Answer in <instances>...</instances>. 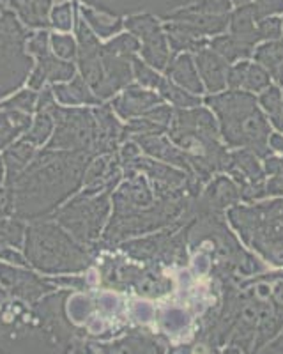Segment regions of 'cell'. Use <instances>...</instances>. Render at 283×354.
<instances>
[{
  "mask_svg": "<svg viewBox=\"0 0 283 354\" xmlns=\"http://www.w3.org/2000/svg\"><path fill=\"white\" fill-rule=\"evenodd\" d=\"M219 119V133L231 147L248 149L260 158L271 154V128L251 93L228 91L206 97Z\"/></svg>",
  "mask_w": 283,
  "mask_h": 354,
  "instance_id": "cell-1",
  "label": "cell"
},
{
  "mask_svg": "<svg viewBox=\"0 0 283 354\" xmlns=\"http://www.w3.org/2000/svg\"><path fill=\"white\" fill-rule=\"evenodd\" d=\"M232 225L241 238L271 264L283 266V201L228 211Z\"/></svg>",
  "mask_w": 283,
  "mask_h": 354,
  "instance_id": "cell-2",
  "label": "cell"
},
{
  "mask_svg": "<svg viewBox=\"0 0 283 354\" xmlns=\"http://www.w3.org/2000/svg\"><path fill=\"white\" fill-rule=\"evenodd\" d=\"M241 201V189L232 181L231 177L216 176L211 181L204 195L198 198V214L216 213L228 205H234Z\"/></svg>",
  "mask_w": 283,
  "mask_h": 354,
  "instance_id": "cell-3",
  "label": "cell"
},
{
  "mask_svg": "<svg viewBox=\"0 0 283 354\" xmlns=\"http://www.w3.org/2000/svg\"><path fill=\"white\" fill-rule=\"evenodd\" d=\"M197 68L200 80H202L204 88H207L209 93L218 94L226 88V77H228V62L219 57L215 50L204 48L197 53Z\"/></svg>",
  "mask_w": 283,
  "mask_h": 354,
  "instance_id": "cell-4",
  "label": "cell"
},
{
  "mask_svg": "<svg viewBox=\"0 0 283 354\" xmlns=\"http://www.w3.org/2000/svg\"><path fill=\"white\" fill-rule=\"evenodd\" d=\"M255 21L257 20L253 17V8H251V4L241 6L231 17V21H228L232 36L255 46L260 41L259 30L255 27Z\"/></svg>",
  "mask_w": 283,
  "mask_h": 354,
  "instance_id": "cell-5",
  "label": "cell"
},
{
  "mask_svg": "<svg viewBox=\"0 0 283 354\" xmlns=\"http://www.w3.org/2000/svg\"><path fill=\"white\" fill-rule=\"evenodd\" d=\"M168 73L174 77V80L177 82V84H181L186 91L197 94V96H200V94L206 91L202 80H200V75H198V71L195 69L193 59H191L190 55L179 57L177 62L174 64V68L170 69Z\"/></svg>",
  "mask_w": 283,
  "mask_h": 354,
  "instance_id": "cell-6",
  "label": "cell"
},
{
  "mask_svg": "<svg viewBox=\"0 0 283 354\" xmlns=\"http://www.w3.org/2000/svg\"><path fill=\"white\" fill-rule=\"evenodd\" d=\"M211 50H215L219 57H223L228 64L241 59H248L253 55V46L234 36H219L209 43Z\"/></svg>",
  "mask_w": 283,
  "mask_h": 354,
  "instance_id": "cell-7",
  "label": "cell"
},
{
  "mask_svg": "<svg viewBox=\"0 0 283 354\" xmlns=\"http://www.w3.org/2000/svg\"><path fill=\"white\" fill-rule=\"evenodd\" d=\"M253 57L255 62L262 66V68L273 77L276 73V69L283 64V41L275 39L262 44V46H259V48L255 50Z\"/></svg>",
  "mask_w": 283,
  "mask_h": 354,
  "instance_id": "cell-8",
  "label": "cell"
},
{
  "mask_svg": "<svg viewBox=\"0 0 283 354\" xmlns=\"http://www.w3.org/2000/svg\"><path fill=\"white\" fill-rule=\"evenodd\" d=\"M271 75L260 64H250L243 88L246 93H262L271 85Z\"/></svg>",
  "mask_w": 283,
  "mask_h": 354,
  "instance_id": "cell-9",
  "label": "cell"
},
{
  "mask_svg": "<svg viewBox=\"0 0 283 354\" xmlns=\"http://www.w3.org/2000/svg\"><path fill=\"white\" fill-rule=\"evenodd\" d=\"M259 103L267 115H275L283 109V93L276 85H269L259 97Z\"/></svg>",
  "mask_w": 283,
  "mask_h": 354,
  "instance_id": "cell-10",
  "label": "cell"
},
{
  "mask_svg": "<svg viewBox=\"0 0 283 354\" xmlns=\"http://www.w3.org/2000/svg\"><path fill=\"white\" fill-rule=\"evenodd\" d=\"M165 94L170 97V101L174 105L181 106V109H188V106H200V96H193L190 93H184L182 88L175 87V85H165Z\"/></svg>",
  "mask_w": 283,
  "mask_h": 354,
  "instance_id": "cell-11",
  "label": "cell"
},
{
  "mask_svg": "<svg viewBox=\"0 0 283 354\" xmlns=\"http://www.w3.org/2000/svg\"><path fill=\"white\" fill-rule=\"evenodd\" d=\"M251 8H253L255 20L262 21L273 15L283 12V0H255Z\"/></svg>",
  "mask_w": 283,
  "mask_h": 354,
  "instance_id": "cell-12",
  "label": "cell"
},
{
  "mask_svg": "<svg viewBox=\"0 0 283 354\" xmlns=\"http://www.w3.org/2000/svg\"><path fill=\"white\" fill-rule=\"evenodd\" d=\"M248 68H250V62L239 61L237 64L232 66V68L228 69V77H226V85L231 87V91H239V88H243L244 80H246Z\"/></svg>",
  "mask_w": 283,
  "mask_h": 354,
  "instance_id": "cell-13",
  "label": "cell"
},
{
  "mask_svg": "<svg viewBox=\"0 0 283 354\" xmlns=\"http://www.w3.org/2000/svg\"><path fill=\"white\" fill-rule=\"evenodd\" d=\"M257 30H259L260 39H280L283 32V24L278 18H266V20L259 21L257 25Z\"/></svg>",
  "mask_w": 283,
  "mask_h": 354,
  "instance_id": "cell-14",
  "label": "cell"
},
{
  "mask_svg": "<svg viewBox=\"0 0 283 354\" xmlns=\"http://www.w3.org/2000/svg\"><path fill=\"white\" fill-rule=\"evenodd\" d=\"M267 195H283V172L271 176V179L266 183Z\"/></svg>",
  "mask_w": 283,
  "mask_h": 354,
  "instance_id": "cell-15",
  "label": "cell"
},
{
  "mask_svg": "<svg viewBox=\"0 0 283 354\" xmlns=\"http://www.w3.org/2000/svg\"><path fill=\"white\" fill-rule=\"evenodd\" d=\"M168 319H172V322H168V326L172 328V330H182V328L188 324L186 314L181 312V310H172L168 314Z\"/></svg>",
  "mask_w": 283,
  "mask_h": 354,
  "instance_id": "cell-16",
  "label": "cell"
},
{
  "mask_svg": "<svg viewBox=\"0 0 283 354\" xmlns=\"http://www.w3.org/2000/svg\"><path fill=\"white\" fill-rule=\"evenodd\" d=\"M269 147H271V151L283 154V135H280V133L271 135V137H269Z\"/></svg>",
  "mask_w": 283,
  "mask_h": 354,
  "instance_id": "cell-17",
  "label": "cell"
},
{
  "mask_svg": "<svg viewBox=\"0 0 283 354\" xmlns=\"http://www.w3.org/2000/svg\"><path fill=\"white\" fill-rule=\"evenodd\" d=\"M269 121H271V124L275 126L280 133H283V109L280 110L278 113H275V115L269 117Z\"/></svg>",
  "mask_w": 283,
  "mask_h": 354,
  "instance_id": "cell-18",
  "label": "cell"
},
{
  "mask_svg": "<svg viewBox=\"0 0 283 354\" xmlns=\"http://www.w3.org/2000/svg\"><path fill=\"white\" fill-rule=\"evenodd\" d=\"M218 354H243V351L239 349V347H234V346H228L226 349H223L222 353Z\"/></svg>",
  "mask_w": 283,
  "mask_h": 354,
  "instance_id": "cell-19",
  "label": "cell"
},
{
  "mask_svg": "<svg viewBox=\"0 0 283 354\" xmlns=\"http://www.w3.org/2000/svg\"><path fill=\"white\" fill-rule=\"evenodd\" d=\"M248 2H250V0H232V4L239 6V8H241V6H246Z\"/></svg>",
  "mask_w": 283,
  "mask_h": 354,
  "instance_id": "cell-20",
  "label": "cell"
}]
</instances>
